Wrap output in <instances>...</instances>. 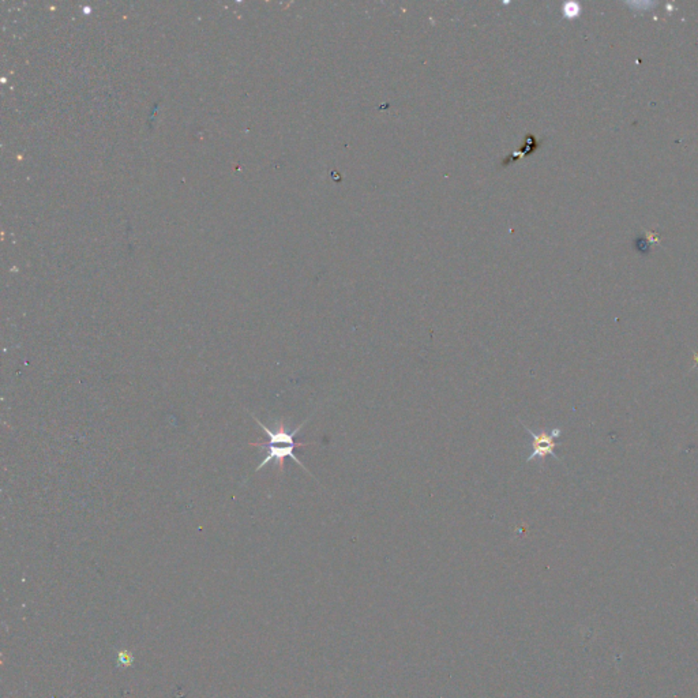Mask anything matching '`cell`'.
I'll return each mask as SVG.
<instances>
[{
    "instance_id": "1",
    "label": "cell",
    "mask_w": 698,
    "mask_h": 698,
    "mask_svg": "<svg viewBox=\"0 0 698 698\" xmlns=\"http://www.w3.org/2000/svg\"><path fill=\"white\" fill-rule=\"evenodd\" d=\"M309 445H311V443H297V442L296 443H272V442H268L266 445H262L259 442H250V446H258L261 449L268 450L266 457L261 461V464L256 468V472L261 471L262 468H265L270 462H276L278 465V469L282 472L284 471V459L290 457V459H294L300 468H303L309 475H311V472L302 464V461L297 459L294 454L296 447H303V446H309Z\"/></svg>"
},
{
    "instance_id": "2",
    "label": "cell",
    "mask_w": 698,
    "mask_h": 698,
    "mask_svg": "<svg viewBox=\"0 0 698 698\" xmlns=\"http://www.w3.org/2000/svg\"><path fill=\"white\" fill-rule=\"evenodd\" d=\"M521 424L527 430V433L532 437V453L528 456L527 462L533 461V459H539L542 462V465H543L544 464V459H546L547 456H551L554 459L561 461V459L555 454V447L559 446V443L555 441L562 434V430L561 428H552L551 431L542 430L540 433H534L530 427H527L524 423H521Z\"/></svg>"
}]
</instances>
